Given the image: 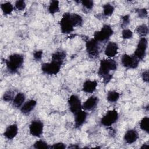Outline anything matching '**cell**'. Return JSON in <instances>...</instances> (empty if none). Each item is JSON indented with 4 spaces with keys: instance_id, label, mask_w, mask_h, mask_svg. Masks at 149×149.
I'll use <instances>...</instances> for the list:
<instances>
[{
    "instance_id": "obj_2",
    "label": "cell",
    "mask_w": 149,
    "mask_h": 149,
    "mask_svg": "<svg viewBox=\"0 0 149 149\" xmlns=\"http://www.w3.org/2000/svg\"><path fill=\"white\" fill-rule=\"evenodd\" d=\"M24 62L23 55L20 54H13L6 60L8 70L10 73H16L22 67Z\"/></svg>"
},
{
    "instance_id": "obj_35",
    "label": "cell",
    "mask_w": 149,
    "mask_h": 149,
    "mask_svg": "<svg viewBox=\"0 0 149 149\" xmlns=\"http://www.w3.org/2000/svg\"><path fill=\"white\" fill-rule=\"evenodd\" d=\"M42 55V51L41 50H38L35 51L33 53V57L35 60L36 61H40L41 60Z\"/></svg>"
},
{
    "instance_id": "obj_14",
    "label": "cell",
    "mask_w": 149,
    "mask_h": 149,
    "mask_svg": "<svg viewBox=\"0 0 149 149\" xmlns=\"http://www.w3.org/2000/svg\"><path fill=\"white\" fill-rule=\"evenodd\" d=\"M139 137V134L135 129L128 130L124 135V140L128 144L134 143Z\"/></svg>"
},
{
    "instance_id": "obj_37",
    "label": "cell",
    "mask_w": 149,
    "mask_h": 149,
    "mask_svg": "<svg viewBox=\"0 0 149 149\" xmlns=\"http://www.w3.org/2000/svg\"><path fill=\"white\" fill-rule=\"evenodd\" d=\"M142 79L144 82L148 83V71L145 70L142 73Z\"/></svg>"
},
{
    "instance_id": "obj_12",
    "label": "cell",
    "mask_w": 149,
    "mask_h": 149,
    "mask_svg": "<svg viewBox=\"0 0 149 149\" xmlns=\"http://www.w3.org/2000/svg\"><path fill=\"white\" fill-rule=\"evenodd\" d=\"M118 45L114 42H109L105 49V55L109 58L114 57L118 53Z\"/></svg>"
},
{
    "instance_id": "obj_23",
    "label": "cell",
    "mask_w": 149,
    "mask_h": 149,
    "mask_svg": "<svg viewBox=\"0 0 149 149\" xmlns=\"http://www.w3.org/2000/svg\"><path fill=\"white\" fill-rule=\"evenodd\" d=\"M119 97H120V94L117 91H110L107 94V98L109 102H115L119 100Z\"/></svg>"
},
{
    "instance_id": "obj_9",
    "label": "cell",
    "mask_w": 149,
    "mask_h": 149,
    "mask_svg": "<svg viewBox=\"0 0 149 149\" xmlns=\"http://www.w3.org/2000/svg\"><path fill=\"white\" fill-rule=\"evenodd\" d=\"M61 65L52 62L49 63H44L41 65V70L43 73L49 74L54 75L56 74L60 71Z\"/></svg>"
},
{
    "instance_id": "obj_7",
    "label": "cell",
    "mask_w": 149,
    "mask_h": 149,
    "mask_svg": "<svg viewBox=\"0 0 149 149\" xmlns=\"http://www.w3.org/2000/svg\"><path fill=\"white\" fill-rule=\"evenodd\" d=\"M148 42L146 37H141L137 44V48L134 51V55L140 61L142 60L146 55Z\"/></svg>"
},
{
    "instance_id": "obj_31",
    "label": "cell",
    "mask_w": 149,
    "mask_h": 149,
    "mask_svg": "<svg viewBox=\"0 0 149 149\" xmlns=\"http://www.w3.org/2000/svg\"><path fill=\"white\" fill-rule=\"evenodd\" d=\"M80 2L82 5L88 10H91L94 6V2L91 0H84L81 1Z\"/></svg>"
},
{
    "instance_id": "obj_18",
    "label": "cell",
    "mask_w": 149,
    "mask_h": 149,
    "mask_svg": "<svg viewBox=\"0 0 149 149\" xmlns=\"http://www.w3.org/2000/svg\"><path fill=\"white\" fill-rule=\"evenodd\" d=\"M74 115H75V118H74L75 126H76V127H79L86 121L87 116V113L84 111L80 110L79 112H78Z\"/></svg>"
},
{
    "instance_id": "obj_11",
    "label": "cell",
    "mask_w": 149,
    "mask_h": 149,
    "mask_svg": "<svg viewBox=\"0 0 149 149\" xmlns=\"http://www.w3.org/2000/svg\"><path fill=\"white\" fill-rule=\"evenodd\" d=\"M68 104L70 111L74 115L82 109L81 101L79 97L76 95H72L69 98Z\"/></svg>"
},
{
    "instance_id": "obj_20",
    "label": "cell",
    "mask_w": 149,
    "mask_h": 149,
    "mask_svg": "<svg viewBox=\"0 0 149 149\" xmlns=\"http://www.w3.org/2000/svg\"><path fill=\"white\" fill-rule=\"evenodd\" d=\"M24 101H25L24 94L22 93H19L15 95V97H14L12 101L13 105L15 108H19L23 105Z\"/></svg>"
},
{
    "instance_id": "obj_26",
    "label": "cell",
    "mask_w": 149,
    "mask_h": 149,
    "mask_svg": "<svg viewBox=\"0 0 149 149\" xmlns=\"http://www.w3.org/2000/svg\"><path fill=\"white\" fill-rule=\"evenodd\" d=\"M114 7L110 3H106L103 5V13L105 16H110L114 11Z\"/></svg>"
},
{
    "instance_id": "obj_32",
    "label": "cell",
    "mask_w": 149,
    "mask_h": 149,
    "mask_svg": "<svg viewBox=\"0 0 149 149\" xmlns=\"http://www.w3.org/2000/svg\"><path fill=\"white\" fill-rule=\"evenodd\" d=\"M15 8L19 10H23L26 8V3L24 1L19 0L15 2Z\"/></svg>"
},
{
    "instance_id": "obj_28",
    "label": "cell",
    "mask_w": 149,
    "mask_h": 149,
    "mask_svg": "<svg viewBox=\"0 0 149 149\" xmlns=\"http://www.w3.org/2000/svg\"><path fill=\"white\" fill-rule=\"evenodd\" d=\"M33 146L35 148H37V149H47V148H49V147H50L45 141L42 140L37 141L34 144Z\"/></svg>"
},
{
    "instance_id": "obj_19",
    "label": "cell",
    "mask_w": 149,
    "mask_h": 149,
    "mask_svg": "<svg viewBox=\"0 0 149 149\" xmlns=\"http://www.w3.org/2000/svg\"><path fill=\"white\" fill-rule=\"evenodd\" d=\"M97 84V82L95 80H87L83 84V91L85 93H92L95 90Z\"/></svg>"
},
{
    "instance_id": "obj_3",
    "label": "cell",
    "mask_w": 149,
    "mask_h": 149,
    "mask_svg": "<svg viewBox=\"0 0 149 149\" xmlns=\"http://www.w3.org/2000/svg\"><path fill=\"white\" fill-rule=\"evenodd\" d=\"M113 33L111 27L108 24H105L100 31H97L94 33V39L97 42H103L109 39L113 34Z\"/></svg>"
},
{
    "instance_id": "obj_21",
    "label": "cell",
    "mask_w": 149,
    "mask_h": 149,
    "mask_svg": "<svg viewBox=\"0 0 149 149\" xmlns=\"http://www.w3.org/2000/svg\"><path fill=\"white\" fill-rule=\"evenodd\" d=\"M59 11V3L58 1H52L48 6V12L51 14H55Z\"/></svg>"
},
{
    "instance_id": "obj_13",
    "label": "cell",
    "mask_w": 149,
    "mask_h": 149,
    "mask_svg": "<svg viewBox=\"0 0 149 149\" xmlns=\"http://www.w3.org/2000/svg\"><path fill=\"white\" fill-rule=\"evenodd\" d=\"M98 103V98L95 96H91L83 103L82 105V109L85 111H91L97 107Z\"/></svg>"
},
{
    "instance_id": "obj_22",
    "label": "cell",
    "mask_w": 149,
    "mask_h": 149,
    "mask_svg": "<svg viewBox=\"0 0 149 149\" xmlns=\"http://www.w3.org/2000/svg\"><path fill=\"white\" fill-rule=\"evenodd\" d=\"M71 20L74 27L81 26L82 25L83 18L80 15L77 13L71 14Z\"/></svg>"
},
{
    "instance_id": "obj_27",
    "label": "cell",
    "mask_w": 149,
    "mask_h": 149,
    "mask_svg": "<svg viewBox=\"0 0 149 149\" xmlns=\"http://www.w3.org/2000/svg\"><path fill=\"white\" fill-rule=\"evenodd\" d=\"M148 122H149V118L148 117H144L143 118L140 123V128L147 132V133L149 132V126H148Z\"/></svg>"
},
{
    "instance_id": "obj_4",
    "label": "cell",
    "mask_w": 149,
    "mask_h": 149,
    "mask_svg": "<svg viewBox=\"0 0 149 149\" xmlns=\"http://www.w3.org/2000/svg\"><path fill=\"white\" fill-rule=\"evenodd\" d=\"M60 26L62 33L69 34L74 30V26L71 20V13H65L60 21Z\"/></svg>"
},
{
    "instance_id": "obj_1",
    "label": "cell",
    "mask_w": 149,
    "mask_h": 149,
    "mask_svg": "<svg viewBox=\"0 0 149 149\" xmlns=\"http://www.w3.org/2000/svg\"><path fill=\"white\" fill-rule=\"evenodd\" d=\"M117 65L116 62L111 59H104L100 61L98 74L103 79L105 84H107L112 79V74L110 72L116 70Z\"/></svg>"
},
{
    "instance_id": "obj_16",
    "label": "cell",
    "mask_w": 149,
    "mask_h": 149,
    "mask_svg": "<svg viewBox=\"0 0 149 149\" xmlns=\"http://www.w3.org/2000/svg\"><path fill=\"white\" fill-rule=\"evenodd\" d=\"M18 133V127L16 124L9 125L3 133L4 136L8 139H13Z\"/></svg>"
},
{
    "instance_id": "obj_29",
    "label": "cell",
    "mask_w": 149,
    "mask_h": 149,
    "mask_svg": "<svg viewBox=\"0 0 149 149\" xmlns=\"http://www.w3.org/2000/svg\"><path fill=\"white\" fill-rule=\"evenodd\" d=\"M15 97V93L11 90H8L3 94L2 98L5 101H10L12 100L13 101Z\"/></svg>"
},
{
    "instance_id": "obj_17",
    "label": "cell",
    "mask_w": 149,
    "mask_h": 149,
    "mask_svg": "<svg viewBox=\"0 0 149 149\" xmlns=\"http://www.w3.org/2000/svg\"><path fill=\"white\" fill-rule=\"evenodd\" d=\"M66 56V54L64 51H58L52 54L51 56V61L62 65Z\"/></svg>"
},
{
    "instance_id": "obj_39",
    "label": "cell",
    "mask_w": 149,
    "mask_h": 149,
    "mask_svg": "<svg viewBox=\"0 0 149 149\" xmlns=\"http://www.w3.org/2000/svg\"><path fill=\"white\" fill-rule=\"evenodd\" d=\"M148 145L146 144H143V146L140 147V148L143 149V148H148Z\"/></svg>"
},
{
    "instance_id": "obj_36",
    "label": "cell",
    "mask_w": 149,
    "mask_h": 149,
    "mask_svg": "<svg viewBox=\"0 0 149 149\" xmlns=\"http://www.w3.org/2000/svg\"><path fill=\"white\" fill-rule=\"evenodd\" d=\"M66 148V145L62 143H57L54 144L52 146L49 147V148H58V149H64Z\"/></svg>"
},
{
    "instance_id": "obj_38",
    "label": "cell",
    "mask_w": 149,
    "mask_h": 149,
    "mask_svg": "<svg viewBox=\"0 0 149 149\" xmlns=\"http://www.w3.org/2000/svg\"><path fill=\"white\" fill-rule=\"evenodd\" d=\"M79 148V146H74V145H72V146H69V147H68V148Z\"/></svg>"
},
{
    "instance_id": "obj_34",
    "label": "cell",
    "mask_w": 149,
    "mask_h": 149,
    "mask_svg": "<svg viewBox=\"0 0 149 149\" xmlns=\"http://www.w3.org/2000/svg\"><path fill=\"white\" fill-rule=\"evenodd\" d=\"M130 18L129 15H125L122 17V27H126L129 23Z\"/></svg>"
},
{
    "instance_id": "obj_25",
    "label": "cell",
    "mask_w": 149,
    "mask_h": 149,
    "mask_svg": "<svg viewBox=\"0 0 149 149\" xmlns=\"http://www.w3.org/2000/svg\"><path fill=\"white\" fill-rule=\"evenodd\" d=\"M136 31L139 36L142 37H145L148 34V28L146 24H143L137 27Z\"/></svg>"
},
{
    "instance_id": "obj_6",
    "label": "cell",
    "mask_w": 149,
    "mask_h": 149,
    "mask_svg": "<svg viewBox=\"0 0 149 149\" xmlns=\"http://www.w3.org/2000/svg\"><path fill=\"white\" fill-rule=\"evenodd\" d=\"M118 118L119 115L116 110H110L101 118V123L104 126L108 127L115 123L118 120Z\"/></svg>"
},
{
    "instance_id": "obj_8",
    "label": "cell",
    "mask_w": 149,
    "mask_h": 149,
    "mask_svg": "<svg viewBox=\"0 0 149 149\" xmlns=\"http://www.w3.org/2000/svg\"><path fill=\"white\" fill-rule=\"evenodd\" d=\"M121 63L126 68L135 69L139 65V60L134 55L124 54L121 58Z\"/></svg>"
},
{
    "instance_id": "obj_5",
    "label": "cell",
    "mask_w": 149,
    "mask_h": 149,
    "mask_svg": "<svg viewBox=\"0 0 149 149\" xmlns=\"http://www.w3.org/2000/svg\"><path fill=\"white\" fill-rule=\"evenodd\" d=\"M98 42L94 38L86 41V51L88 57L91 59H95L99 55V46Z\"/></svg>"
},
{
    "instance_id": "obj_10",
    "label": "cell",
    "mask_w": 149,
    "mask_h": 149,
    "mask_svg": "<svg viewBox=\"0 0 149 149\" xmlns=\"http://www.w3.org/2000/svg\"><path fill=\"white\" fill-rule=\"evenodd\" d=\"M44 129L43 123L39 120H34L31 122L29 126L30 133L34 137H40L42 134Z\"/></svg>"
},
{
    "instance_id": "obj_24",
    "label": "cell",
    "mask_w": 149,
    "mask_h": 149,
    "mask_svg": "<svg viewBox=\"0 0 149 149\" xmlns=\"http://www.w3.org/2000/svg\"><path fill=\"white\" fill-rule=\"evenodd\" d=\"M1 8L5 15H10L13 10V5L9 2L1 4Z\"/></svg>"
},
{
    "instance_id": "obj_15",
    "label": "cell",
    "mask_w": 149,
    "mask_h": 149,
    "mask_svg": "<svg viewBox=\"0 0 149 149\" xmlns=\"http://www.w3.org/2000/svg\"><path fill=\"white\" fill-rule=\"evenodd\" d=\"M37 104V101L34 100H30L21 107L20 111L24 115H27L31 112V111L35 108Z\"/></svg>"
},
{
    "instance_id": "obj_30",
    "label": "cell",
    "mask_w": 149,
    "mask_h": 149,
    "mask_svg": "<svg viewBox=\"0 0 149 149\" xmlns=\"http://www.w3.org/2000/svg\"><path fill=\"white\" fill-rule=\"evenodd\" d=\"M133 37V32L129 30L125 29L122 31V37L123 39H129Z\"/></svg>"
},
{
    "instance_id": "obj_33",
    "label": "cell",
    "mask_w": 149,
    "mask_h": 149,
    "mask_svg": "<svg viewBox=\"0 0 149 149\" xmlns=\"http://www.w3.org/2000/svg\"><path fill=\"white\" fill-rule=\"evenodd\" d=\"M137 13L139 17L140 18H145L147 16V11L146 9H139L137 10Z\"/></svg>"
}]
</instances>
